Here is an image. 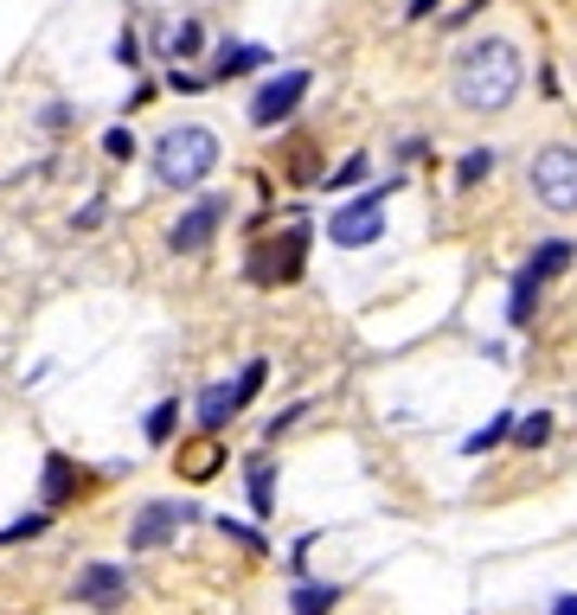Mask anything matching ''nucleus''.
I'll return each mask as SVG.
<instances>
[{
    "mask_svg": "<svg viewBox=\"0 0 577 615\" xmlns=\"http://www.w3.org/2000/svg\"><path fill=\"white\" fill-rule=\"evenodd\" d=\"M520 84H526V65H520V46H513V39H475V46L456 59V77H449V90H456V103H462L469 116L507 110V103L520 97Z\"/></svg>",
    "mask_w": 577,
    "mask_h": 615,
    "instance_id": "obj_1",
    "label": "nucleus"
},
{
    "mask_svg": "<svg viewBox=\"0 0 577 615\" xmlns=\"http://www.w3.org/2000/svg\"><path fill=\"white\" fill-rule=\"evenodd\" d=\"M218 167V136L213 129H200V123H180V129H167V136L154 141V180L161 187H200L206 174Z\"/></svg>",
    "mask_w": 577,
    "mask_h": 615,
    "instance_id": "obj_2",
    "label": "nucleus"
},
{
    "mask_svg": "<svg viewBox=\"0 0 577 615\" xmlns=\"http://www.w3.org/2000/svg\"><path fill=\"white\" fill-rule=\"evenodd\" d=\"M526 180H533V193H539L546 212H577V148L572 141L539 148L533 167H526Z\"/></svg>",
    "mask_w": 577,
    "mask_h": 615,
    "instance_id": "obj_3",
    "label": "nucleus"
},
{
    "mask_svg": "<svg viewBox=\"0 0 577 615\" xmlns=\"http://www.w3.org/2000/svg\"><path fill=\"white\" fill-rule=\"evenodd\" d=\"M379 231H385V193H360L354 205H341V212L328 218V238H334L341 251L379 244Z\"/></svg>",
    "mask_w": 577,
    "mask_h": 615,
    "instance_id": "obj_4",
    "label": "nucleus"
},
{
    "mask_svg": "<svg viewBox=\"0 0 577 615\" xmlns=\"http://www.w3.org/2000/svg\"><path fill=\"white\" fill-rule=\"evenodd\" d=\"M302 97H308V71H283V77H270V84L251 97V123H257V129H277L283 116H295Z\"/></svg>",
    "mask_w": 577,
    "mask_h": 615,
    "instance_id": "obj_5",
    "label": "nucleus"
},
{
    "mask_svg": "<svg viewBox=\"0 0 577 615\" xmlns=\"http://www.w3.org/2000/svg\"><path fill=\"white\" fill-rule=\"evenodd\" d=\"M180 520H193V507H180V500H148L142 513H136V526H129V551H154V546H167Z\"/></svg>",
    "mask_w": 577,
    "mask_h": 615,
    "instance_id": "obj_6",
    "label": "nucleus"
},
{
    "mask_svg": "<svg viewBox=\"0 0 577 615\" xmlns=\"http://www.w3.org/2000/svg\"><path fill=\"white\" fill-rule=\"evenodd\" d=\"M218 225H225V200H218V193H206L193 212H180V225L167 231V244H174V251H206Z\"/></svg>",
    "mask_w": 577,
    "mask_h": 615,
    "instance_id": "obj_7",
    "label": "nucleus"
},
{
    "mask_svg": "<svg viewBox=\"0 0 577 615\" xmlns=\"http://www.w3.org/2000/svg\"><path fill=\"white\" fill-rule=\"evenodd\" d=\"M123 597H129V571H116V564H84V571H77V603L116 610Z\"/></svg>",
    "mask_w": 577,
    "mask_h": 615,
    "instance_id": "obj_8",
    "label": "nucleus"
},
{
    "mask_svg": "<svg viewBox=\"0 0 577 615\" xmlns=\"http://www.w3.org/2000/svg\"><path fill=\"white\" fill-rule=\"evenodd\" d=\"M288 276H302V231L270 238V244L251 257V282H288Z\"/></svg>",
    "mask_w": 577,
    "mask_h": 615,
    "instance_id": "obj_9",
    "label": "nucleus"
},
{
    "mask_svg": "<svg viewBox=\"0 0 577 615\" xmlns=\"http://www.w3.org/2000/svg\"><path fill=\"white\" fill-rule=\"evenodd\" d=\"M572 257H577V244H572V238H546V244L533 251L526 276H533V282H552V276H565V270H572Z\"/></svg>",
    "mask_w": 577,
    "mask_h": 615,
    "instance_id": "obj_10",
    "label": "nucleus"
},
{
    "mask_svg": "<svg viewBox=\"0 0 577 615\" xmlns=\"http://www.w3.org/2000/svg\"><path fill=\"white\" fill-rule=\"evenodd\" d=\"M238 410H244V405H238V392H231V385H206V392H200V423H206V430H225Z\"/></svg>",
    "mask_w": 577,
    "mask_h": 615,
    "instance_id": "obj_11",
    "label": "nucleus"
},
{
    "mask_svg": "<svg viewBox=\"0 0 577 615\" xmlns=\"http://www.w3.org/2000/svg\"><path fill=\"white\" fill-rule=\"evenodd\" d=\"M334 603H341V590H334V584H302V590L288 597V610H295V615H334Z\"/></svg>",
    "mask_w": 577,
    "mask_h": 615,
    "instance_id": "obj_12",
    "label": "nucleus"
},
{
    "mask_svg": "<svg viewBox=\"0 0 577 615\" xmlns=\"http://www.w3.org/2000/svg\"><path fill=\"white\" fill-rule=\"evenodd\" d=\"M72 494H77V469L65 462V456H52V462H46V500H52V507H65Z\"/></svg>",
    "mask_w": 577,
    "mask_h": 615,
    "instance_id": "obj_13",
    "label": "nucleus"
},
{
    "mask_svg": "<svg viewBox=\"0 0 577 615\" xmlns=\"http://www.w3.org/2000/svg\"><path fill=\"white\" fill-rule=\"evenodd\" d=\"M264 59H270L264 46H225L218 52V77H244V71H257Z\"/></svg>",
    "mask_w": 577,
    "mask_h": 615,
    "instance_id": "obj_14",
    "label": "nucleus"
},
{
    "mask_svg": "<svg viewBox=\"0 0 577 615\" xmlns=\"http://www.w3.org/2000/svg\"><path fill=\"white\" fill-rule=\"evenodd\" d=\"M251 507H257V513L277 507V469H270V462H251Z\"/></svg>",
    "mask_w": 577,
    "mask_h": 615,
    "instance_id": "obj_15",
    "label": "nucleus"
},
{
    "mask_svg": "<svg viewBox=\"0 0 577 615\" xmlns=\"http://www.w3.org/2000/svg\"><path fill=\"white\" fill-rule=\"evenodd\" d=\"M495 174V154L488 148H475V154H462V167H456V187H482Z\"/></svg>",
    "mask_w": 577,
    "mask_h": 615,
    "instance_id": "obj_16",
    "label": "nucleus"
},
{
    "mask_svg": "<svg viewBox=\"0 0 577 615\" xmlns=\"http://www.w3.org/2000/svg\"><path fill=\"white\" fill-rule=\"evenodd\" d=\"M513 436H520V449H539V443L552 436V417H546V410H533V417H520V423H513Z\"/></svg>",
    "mask_w": 577,
    "mask_h": 615,
    "instance_id": "obj_17",
    "label": "nucleus"
},
{
    "mask_svg": "<svg viewBox=\"0 0 577 615\" xmlns=\"http://www.w3.org/2000/svg\"><path fill=\"white\" fill-rule=\"evenodd\" d=\"M264 379H270V366H264V359H251V366L238 372V385H231V392H238V405H251V398L264 392Z\"/></svg>",
    "mask_w": 577,
    "mask_h": 615,
    "instance_id": "obj_18",
    "label": "nucleus"
},
{
    "mask_svg": "<svg viewBox=\"0 0 577 615\" xmlns=\"http://www.w3.org/2000/svg\"><path fill=\"white\" fill-rule=\"evenodd\" d=\"M507 430H513V423H507V417H495V423H488V430H475V436H469V443H462V456H488V449H495V443H501Z\"/></svg>",
    "mask_w": 577,
    "mask_h": 615,
    "instance_id": "obj_19",
    "label": "nucleus"
},
{
    "mask_svg": "<svg viewBox=\"0 0 577 615\" xmlns=\"http://www.w3.org/2000/svg\"><path fill=\"white\" fill-rule=\"evenodd\" d=\"M167 46H174V59H193V52L206 46V33H200V20H180V33H174Z\"/></svg>",
    "mask_w": 577,
    "mask_h": 615,
    "instance_id": "obj_20",
    "label": "nucleus"
},
{
    "mask_svg": "<svg viewBox=\"0 0 577 615\" xmlns=\"http://www.w3.org/2000/svg\"><path fill=\"white\" fill-rule=\"evenodd\" d=\"M533 295H539V282L520 270V282H513V321H533Z\"/></svg>",
    "mask_w": 577,
    "mask_h": 615,
    "instance_id": "obj_21",
    "label": "nucleus"
},
{
    "mask_svg": "<svg viewBox=\"0 0 577 615\" xmlns=\"http://www.w3.org/2000/svg\"><path fill=\"white\" fill-rule=\"evenodd\" d=\"M174 417H180V405L148 410V443H167V436H174Z\"/></svg>",
    "mask_w": 577,
    "mask_h": 615,
    "instance_id": "obj_22",
    "label": "nucleus"
},
{
    "mask_svg": "<svg viewBox=\"0 0 577 615\" xmlns=\"http://www.w3.org/2000/svg\"><path fill=\"white\" fill-rule=\"evenodd\" d=\"M218 526H225V539H238L244 551H264V533H257V526H244V520H218Z\"/></svg>",
    "mask_w": 577,
    "mask_h": 615,
    "instance_id": "obj_23",
    "label": "nucleus"
},
{
    "mask_svg": "<svg viewBox=\"0 0 577 615\" xmlns=\"http://www.w3.org/2000/svg\"><path fill=\"white\" fill-rule=\"evenodd\" d=\"M46 533V513H33V520H20V526H7L0 533V546H20V539H39Z\"/></svg>",
    "mask_w": 577,
    "mask_h": 615,
    "instance_id": "obj_24",
    "label": "nucleus"
},
{
    "mask_svg": "<svg viewBox=\"0 0 577 615\" xmlns=\"http://www.w3.org/2000/svg\"><path fill=\"white\" fill-rule=\"evenodd\" d=\"M103 154H110V161H129V154H136V136H129V129H110V136H103Z\"/></svg>",
    "mask_w": 577,
    "mask_h": 615,
    "instance_id": "obj_25",
    "label": "nucleus"
},
{
    "mask_svg": "<svg viewBox=\"0 0 577 615\" xmlns=\"http://www.w3.org/2000/svg\"><path fill=\"white\" fill-rule=\"evenodd\" d=\"M354 180H366V154H354V161H341V174H334L328 187H354Z\"/></svg>",
    "mask_w": 577,
    "mask_h": 615,
    "instance_id": "obj_26",
    "label": "nucleus"
},
{
    "mask_svg": "<svg viewBox=\"0 0 577 615\" xmlns=\"http://www.w3.org/2000/svg\"><path fill=\"white\" fill-rule=\"evenodd\" d=\"M116 59H123V65H142V46H136V33H123V39H116Z\"/></svg>",
    "mask_w": 577,
    "mask_h": 615,
    "instance_id": "obj_27",
    "label": "nucleus"
},
{
    "mask_svg": "<svg viewBox=\"0 0 577 615\" xmlns=\"http://www.w3.org/2000/svg\"><path fill=\"white\" fill-rule=\"evenodd\" d=\"M443 0H411V20H424V13H436Z\"/></svg>",
    "mask_w": 577,
    "mask_h": 615,
    "instance_id": "obj_28",
    "label": "nucleus"
},
{
    "mask_svg": "<svg viewBox=\"0 0 577 615\" xmlns=\"http://www.w3.org/2000/svg\"><path fill=\"white\" fill-rule=\"evenodd\" d=\"M552 615H577V597H559V603H552Z\"/></svg>",
    "mask_w": 577,
    "mask_h": 615,
    "instance_id": "obj_29",
    "label": "nucleus"
}]
</instances>
